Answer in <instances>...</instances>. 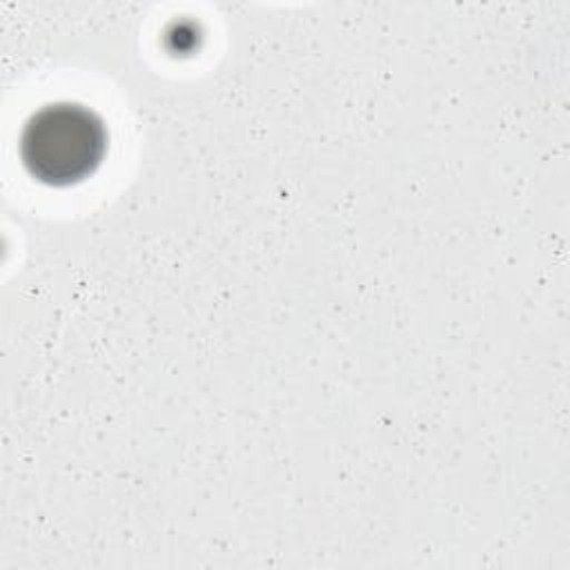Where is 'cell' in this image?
Wrapping results in <instances>:
<instances>
[{
	"label": "cell",
	"mask_w": 570,
	"mask_h": 570,
	"mask_svg": "<svg viewBox=\"0 0 570 570\" xmlns=\"http://www.w3.org/2000/svg\"><path fill=\"white\" fill-rule=\"evenodd\" d=\"M102 154V122L82 105H47L27 120L20 136L27 171L47 185L60 187L87 178Z\"/></svg>",
	"instance_id": "obj_1"
}]
</instances>
